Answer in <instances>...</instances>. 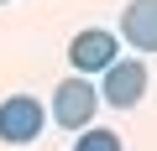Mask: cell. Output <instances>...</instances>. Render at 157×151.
Listing matches in <instances>:
<instances>
[{"label":"cell","instance_id":"obj_1","mask_svg":"<svg viewBox=\"0 0 157 151\" xmlns=\"http://www.w3.org/2000/svg\"><path fill=\"white\" fill-rule=\"evenodd\" d=\"M94 110H100V89H94L89 78H78V73L52 89V120H58L63 130H89Z\"/></svg>","mask_w":157,"mask_h":151},{"label":"cell","instance_id":"obj_2","mask_svg":"<svg viewBox=\"0 0 157 151\" xmlns=\"http://www.w3.org/2000/svg\"><path fill=\"white\" fill-rule=\"evenodd\" d=\"M47 125V110L32 99V94H11L0 99V141L6 146H32Z\"/></svg>","mask_w":157,"mask_h":151},{"label":"cell","instance_id":"obj_3","mask_svg":"<svg viewBox=\"0 0 157 151\" xmlns=\"http://www.w3.org/2000/svg\"><path fill=\"white\" fill-rule=\"evenodd\" d=\"M141 94H147V63H136V57H115V63L105 68L100 99L115 104V110H136Z\"/></svg>","mask_w":157,"mask_h":151},{"label":"cell","instance_id":"obj_4","mask_svg":"<svg viewBox=\"0 0 157 151\" xmlns=\"http://www.w3.org/2000/svg\"><path fill=\"white\" fill-rule=\"evenodd\" d=\"M115 57H121V42H115V31H105V26H89V31H78V37L68 42V63H73L78 78H84V73H105Z\"/></svg>","mask_w":157,"mask_h":151},{"label":"cell","instance_id":"obj_5","mask_svg":"<svg viewBox=\"0 0 157 151\" xmlns=\"http://www.w3.org/2000/svg\"><path fill=\"white\" fill-rule=\"evenodd\" d=\"M121 37L136 52H157V0H131L121 11Z\"/></svg>","mask_w":157,"mask_h":151},{"label":"cell","instance_id":"obj_6","mask_svg":"<svg viewBox=\"0 0 157 151\" xmlns=\"http://www.w3.org/2000/svg\"><path fill=\"white\" fill-rule=\"evenodd\" d=\"M73 151H121V135H115V130H100V125H89V130H78Z\"/></svg>","mask_w":157,"mask_h":151},{"label":"cell","instance_id":"obj_7","mask_svg":"<svg viewBox=\"0 0 157 151\" xmlns=\"http://www.w3.org/2000/svg\"><path fill=\"white\" fill-rule=\"evenodd\" d=\"M0 5H6V0H0Z\"/></svg>","mask_w":157,"mask_h":151}]
</instances>
